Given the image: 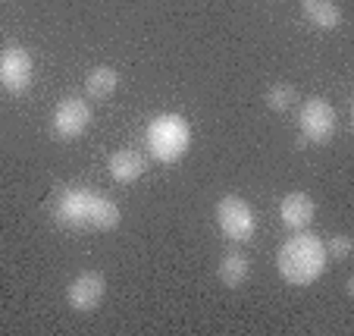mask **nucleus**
Wrapping results in <instances>:
<instances>
[{"label":"nucleus","mask_w":354,"mask_h":336,"mask_svg":"<svg viewBox=\"0 0 354 336\" xmlns=\"http://www.w3.org/2000/svg\"><path fill=\"white\" fill-rule=\"evenodd\" d=\"M50 217L63 229H97V233H110V229L120 227L122 211L113 198L100 195V192H94L88 186H66L54 195Z\"/></svg>","instance_id":"obj_1"},{"label":"nucleus","mask_w":354,"mask_h":336,"mask_svg":"<svg viewBox=\"0 0 354 336\" xmlns=\"http://www.w3.org/2000/svg\"><path fill=\"white\" fill-rule=\"evenodd\" d=\"M329 258L323 249V239L314 233H304V229H295L286 242L279 245V255H276V267L279 276L288 286H310L323 276Z\"/></svg>","instance_id":"obj_2"},{"label":"nucleus","mask_w":354,"mask_h":336,"mask_svg":"<svg viewBox=\"0 0 354 336\" xmlns=\"http://www.w3.org/2000/svg\"><path fill=\"white\" fill-rule=\"evenodd\" d=\"M145 145L157 163H179L192 148V126L179 114H160L147 123Z\"/></svg>","instance_id":"obj_3"},{"label":"nucleus","mask_w":354,"mask_h":336,"mask_svg":"<svg viewBox=\"0 0 354 336\" xmlns=\"http://www.w3.org/2000/svg\"><path fill=\"white\" fill-rule=\"evenodd\" d=\"M216 227H220L223 239H229V242H251L257 233V217H254V208L245 202V198L239 195H223L220 202H216Z\"/></svg>","instance_id":"obj_4"},{"label":"nucleus","mask_w":354,"mask_h":336,"mask_svg":"<svg viewBox=\"0 0 354 336\" xmlns=\"http://www.w3.org/2000/svg\"><path fill=\"white\" fill-rule=\"evenodd\" d=\"M298 126H301V139L304 141L326 145V141H333L335 129H339V116H335V107L326 98H308V101L301 104Z\"/></svg>","instance_id":"obj_5"},{"label":"nucleus","mask_w":354,"mask_h":336,"mask_svg":"<svg viewBox=\"0 0 354 336\" xmlns=\"http://www.w3.org/2000/svg\"><path fill=\"white\" fill-rule=\"evenodd\" d=\"M88 126H91V107H88V101H82L79 94H66V98L57 101L54 114H50V132H54V139L75 141L88 132Z\"/></svg>","instance_id":"obj_6"},{"label":"nucleus","mask_w":354,"mask_h":336,"mask_svg":"<svg viewBox=\"0 0 354 336\" xmlns=\"http://www.w3.org/2000/svg\"><path fill=\"white\" fill-rule=\"evenodd\" d=\"M35 82V60L28 47L10 44L0 51V85L10 94H26Z\"/></svg>","instance_id":"obj_7"},{"label":"nucleus","mask_w":354,"mask_h":336,"mask_svg":"<svg viewBox=\"0 0 354 336\" xmlns=\"http://www.w3.org/2000/svg\"><path fill=\"white\" fill-rule=\"evenodd\" d=\"M104 296H107V280H104L100 270H82L66 286V302H69V308L79 311V315L94 311L104 302Z\"/></svg>","instance_id":"obj_8"},{"label":"nucleus","mask_w":354,"mask_h":336,"mask_svg":"<svg viewBox=\"0 0 354 336\" xmlns=\"http://www.w3.org/2000/svg\"><path fill=\"white\" fill-rule=\"evenodd\" d=\"M317 217V202L308 195V192H288L279 202V220L286 223L288 229H304L310 227Z\"/></svg>","instance_id":"obj_9"},{"label":"nucleus","mask_w":354,"mask_h":336,"mask_svg":"<svg viewBox=\"0 0 354 336\" xmlns=\"http://www.w3.org/2000/svg\"><path fill=\"white\" fill-rule=\"evenodd\" d=\"M145 170H147V157L141 154V151H135V148L113 151V154H110V161H107V173L113 176L120 186L138 182L141 176H145Z\"/></svg>","instance_id":"obj_10"},{"label":"nucleus","mask_w":354,"mask_h":336,"mask_svg":"<svg viewBox=\"0 0 354 336\" xmlns=\"http://www.w3.org/2000/svg\"><path fill=\"white\" fill-rule=\"evenodd\" d=\"M301 13L320 32H333L342 22V10L335 0H301Z\"/></svg>","instance_id":"obj_11"},{"label":"nucleus","mask_w":354,"mask_h":336,"mask_svg":"<svg viewBox=\"0 0 354 336\" xmlns=\"http://www.w3.org/2000/svg\"><path fill=\"white\" fill-rule=\"evenodd\" d=\"M116 88H120V73L113 67H94L85 76V94L94 101H107L113 98Z\"/></svg>","instance_id":"obj_12"},{"label":"nucleus","mask_w":354,"mask_h":336,"mask_svg":"<svg viewBox=\"0 0 354 336\" xmlns=\"http://www.w3.org/2000/svg\"><path fill=\"white\" fill-rule=\"evenodd\" d=\"M248 274H251V261L241 251H226L220 258V264H216V276H220V283L226 290H239L241 283L248 280Z\"/></svg>","instance_id":"obj_13"},{"label":"nucleus","mask_w":354,"mask_h":336,"mask_svg":"<svg viewBox=\"0 0 354 336\" xmlns=\"http://www.w3.org/2000/svg\"><path fill=\"white\" fill-rule=\"evenodd\" d=\"M267 107L273 110V114H286V110H292L295 107V101H301L298 98V88L295 85H288V82H276V85H270L267 88Z\"/></svg>","instance_id":"obj_14"},{"label":"nucleus","mask_w":354,"mask_h":336,"mask_svg":"<svg viewBox=\"0 0 354 336\" xmlns=\"http://www.w3.org/2000/svg\"><path fill=\"white\" fill-rule=\"evenodd\" d=\"M323 249H326L329 261H348L354 251V242L348 233H335V236H329V242H323Z\"/></svg>","instance_id":"obj_15"}]
</instances>
